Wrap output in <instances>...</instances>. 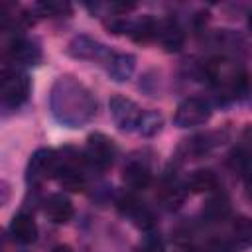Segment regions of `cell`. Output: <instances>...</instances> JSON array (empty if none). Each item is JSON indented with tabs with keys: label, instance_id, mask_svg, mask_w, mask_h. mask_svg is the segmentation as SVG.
I'll use <instances>...</instances> for the list:
<instances>
[{
	"label": "cell",
	"instance_id": "ac0fdd59",
	"mask_svg": "<svg viewBox=\"0 0 252 252\" xmlns=\"http://www.w3.org/2000/svg\"><path fill=\"white\" fill-rule=\"evenodd\" d=\"M159 199L169 207V209H177L183 199H185V191L177 181H165L159 189Z\"/></svg>",
	"mask_w": 252,
	"mask_h": 252
},
{
	"label": "cell",
	"instance_id": "7c38bea8",
	"mask_svg": "<svg viewBox=\"0 0 252 252\" xmlns=\"http://www.w3.org/2000/svg\"><path fill=\"white\" fill-rule=\"evenodd\" d=\"M122 179H124L126 187H130L132 191H142V189H146L150 185L152 171L142 161H130L122 171Z\"/></svg>",
	"mask_w": 252,
	"mask_h": 252
},
{
	"label": "cell",
	"instance_id": "cb8c5ba5",
	"mask_svg": "<svg viewBox=\"0 0 252 252\" xmlns=\"http://www.w3.org/2000/svg\"><path fill=\"white\" fill-rule=\"evenodd\" d=\"M138 252H163V242H161L159 236H156V234H148V236L140 242Z\"/></svg>",
	"mask_w": 252,
	"mask_h": 252
},
{
	"label": "cell",
	"instance_id": "8fae6325",
	"mask_svg": "<svg viewBox=\"0 0 252 252\" xmlns=\"http://www.w3.org/2000/svg\"><path fill=\"white\" fill-rule=\"evenodd\" d=\"M10 234L20 244L35 242V238H37V224H35L33 217L28 215V213H18L12 219V222H10Z\"/></svg>",
	"mask_w": 252,
	"mask_h": 252
},
{
	"label": "cell",
	"instance_id": "7a4b0ae2",
	"mask_svg": "<svg viewBox=\"0 0 252 252\" xmlns=\"http://www.w3.org/2000/svg\"><path fill=\"white\" fill-rule=\"evenodd\" d=\"M30 96V79L20 69L0 71V102L8 108L22 106Z\"/></svg>",
	"mask_w": 252,
	"mask_h": 252
},
{
	"label": "cell",
	"instance_id": "d6986e66",
	"mask_svg": "<svg viewBox=\"0 0 252 252\" xmlns=\"http://www.w3.org/2000/svg\"><path fill=\"white\" fill-rule=\"evenodd\" d=\"M161 124H163V118H161L159 112H156V110H144L136 130L142 136H154V134H158L161 130Z\"/></svg>",
	"mask_w": 252,
	"mask_h": 252
},
{
	"label": "cell",
	"instance_id": "ffe728a7",
	"mask_svg": "<svg viewBox=\"0 0 252 252\" xmlns=\"http://www.w3.org/2000/svg\"><path fill=\"white\" fill-rule=\"evenodd\" d=\"M215 144H217V140L213 138V134H199L185 142V150H187V156L199 158V156L207 154Z\"/></svg>",
	"mask_w": 252,
	"mask_h": 252
},
{
	"label": "cell",
	"instance_id": "e0dca14e",
	"mask_svg": "<svg viewBox=\"0 0 252 252\" xmlns=\"http://www.w3.org/2000/svg\"><path fill=\"white\" fill-rule=\"evenodd\" d=\"M156 32H158V22L150 16H144V18H140L128 26V33L136 41H150L156 37Z\"/></svg>",
	"mask_w": 252,
	"mask_h": 252
},
{
	"label": "cell",
	"instance_id": "52a82bcc",
	"mask_svg": "<svg viewBox=\"0 0 252 252\" xmlns=\"http://www.w3.org/2000/svg\"><path fill=\"white\" fill-rule=\"evenodd\" d=\"M118 209L122 215H126L136 226L140 228H152L154 226V213L134 195H122L118 199Z\"/></svg>",
	"mask_w": 252,
	"mask_h": 252
},
{
	"label": "cell",
	"instance_id": "2e32d148",
	"mask_svg": "<svg viewBox=\"0 0 252 252\" xmlns=\"http://www.w3.org/2000/svg\"><path fill=\"white\" fill-rule=\"evenodd\" d=\"M228 211H230V203H228L226 195L220 193V195L211 197V199L205 203V207H203V217H205L207 220H211V222H220V220L226 219Z\"/></svg>",
	"mask_w": 252,
	"mask_h": 252
},
{
	"label": "cell",
	"instance_id": "3957f363",
	"mask_svg": "<svg viewBox=\"0 0 252 252\" xmlns=\"http://www.w3.org/2000/svg\"><path fill=\"white\" fill-rule=\"evenodd\" d=\"M114 158H116V146L108 136L94 132L87 138L85 161H89L91 165H94L98 169H106L112 165Z\"/></svg>",
	"mask_w": 252,
	"mask_h": 252
},
{
	"label": "cell",
	"instance_id": "484cf974",
	"mask_svg": "<svg viewBox=\"0 0 252 252\" xmlns=\"http://www.w3.org/2000/svg\"><path fill=\"white\" fill-rule=\"evenodd\" d=\"M187 252H199V250H187Z\"/></svg>",
	"mask_w": 252,
	"mask_h": 252
},
{
	"label": "cell",
	"instance_id": "7402d4cb",
	"mask_svg": "<svg viewBox=\"0 0 252 252\" xmlns=\"http://www.w3.org/2000/svg\"><path fill=\"white\" fill-rule=\"evenodd\" d=\"M232 232H234L236 240L242 246H246L250 242V236H252V224H250L248 217H236L232 222Z\"/></svg>",
	"mask_w": 252,
	"mask_h": 252
},
{
	"label": "cell",
	"instance_id": "5bb4252c",
	"mask_svg": "<svg viewBox=\"0 0 252 252\" xmlns=\"http://www.w3.org/2000/svg\"><path fill=\"white\" fill-rule=\"evenodd\" d=\"M8 57L14 63H22V65H33L39 57L41 51L35 43H32L30 39H16L12 41V45L8 47Z\"/></svg>",
	"mask_w": 252,
	"mask_h": 252
},
{
	"label": "cell",
	"instance_id": "4fadbf2b",
	"mask_svg": "<svg viewBox=\"0 0 252 252\" xmlns=\"http://www.w3.org/2000/svg\"><path fill=\"white\" fill-rule=\"evenodd\" d=\"M106 67H108V73L114 81L118 83H124L130 79V75L134 73V67H136V57L130 55V53H112L110 59L106 61Z\"/></svg>",
	"mask_w": 252,
	"mask_h": 252
},
{
	"label": "cell",
	"instance_id": "9c48e42d",
	"mask_svg": "<svg viewBox=\"0 0 252 252\" xmlns=\"http://www.w3.org/2000/svg\"><path fill=\"white\" fill-rule=\"evenodd\" d=\"M43 211H45L47 219H49L51 222H55V224H65V222H69L71 217H73V213H75L71 199H69L67 195H63V193H53V195H49V197L45 199V203H43Z\"/></svg>",
	"mask_w": 252,
	"mask_h": 252
},
{
	"label": "cell",
	"instance_id": "6da1fadb",
	"mask_svg": "<svg viewBox=\"0 0 252 252\" xmlns=\"http://www.w3.org/2000/svg\"><path fill=\"white\" fill-rule=\"evenodd\" d=\"M49 106L55 120L67 128H81L96 112L93 93L71 75H63L53 83Z\"/></svg>",
	"mask_w": 252,
	"mask_h": 252
},
{
	"label": "cell",
	"instance_id": "30bf717a",
	"mask_svg": "<svg viewBox=\"0 0 252 252\" xmlns=\"http://www.w3.org/2000/svg\"><path fill=\"white\" fill-rule=\"evenodd\" d=\"M156 37L161 41V45L167 51H179L183 47V41H185V33H183L181 26L173 18H167L163 22H158Z\"/></svg>",
	"mask_w": 252,
	"mask_h": 252
},
{
	"label": "cell",
	"instance_id": "d4e9b609",
	"mask_svg": "<svg viewBox=\"0 0 252 252\" xmlns=\"http://www.w3.org/2000/svg\"><path fill=\"white\" fill-rule=\"evenodd\" d=\"M53 252H71V248L69 246H57Z\"/></svg>",
	"mask_w": 252,
	"mask_h": 252
},
{
	"label": "cell",
	"instance_id": "277c9868",
	"mask_svg": "<svg viewBox=\"0 0 252 252\" xmlns=\"http://www.w3.org/2000/svg\"><path fill=\"white\" fill-rule=\"evenodd\" d=\"M211 118V106L197 96H189L183 102H179V106L175 108L173 114V122L179 128H193V126H201Z\"/></svg>",
	"mask_w": 252,
	"mask_h": 252
},
{
	"label": "cell",
	"instance_id": "44dd1931",
	"mask_svg": "<svg viewBox=\"0 0 252 252\" xmlns=\"http://www.w3.org/2000/svg\"><path fill=\"white\" fill-rule=\"evenodd\" d=\"M35 10L39 12V16H49V18H55V16H63V14L71 12V6H69L67 2L47 0V2H37V4H35Z\"/></svg>",
	"mask_w": 252,
	"mask_h": 252
},
{
	"label": "cell",
	"instance_id": "9a60e30c",
	"mask_svg": "<svg viewBox=\"0 0 252 252\" xmlns=\"http://www.w3.org/2000/svg\"><path fill=\"white\" fill-rule=\"evenodd\" d=\"M219 187V177L213 169H195L187 179V189L193 193H211Z\"/></svg>",
	"mask_w": 252,
	"mask_h": 252
},
{
	"label": "cell",
	"instance_id": "603a6c76",
	"mask_svg": "<svg viewBox=\"0 0 252 252\" xmlns=\"http://www.w3.org/2000/svg\"><path fill=\"white\" fill-rule=\"evenodd\" d=\"M18 6L10 2H0V30H8L18 22Z\"/></svg>",
	"mask_w": 252,
	"mask_h": 252
},
{
	"label": "cell",
	"instance_id": "5b68a950",
	"mask_svg": "<svg viewBox=\"0 0 252 252\" xmlns=\"http://www.w3.org/2000/svg\"><path fill=\"white\" fill-rule=\"evenodd\" d=\"M108 106H110V116H112L114 124L120 130L130 132V130H136L138 128V122H140L144 110L134 100H130V98H126L122 94H114L110 98Z\"/></svg>",
	"mask_w": 252,
	"mask_h": 252
},
{
	"label": "cell",
	"instance_id": "ba28073f",
	"mask_svg": "<svg viewBox=\"0 0 252 252\" xmlns=\"http://www.w3.org/2000/svg\"><path fill=\"white\" fill-rule=\"evenodd\" d=\"M69 53L73 55V57H79V59H98V61H108L110 59V55H112V51H108L106 49V45H102V43H98L96 39H93V37H87V35H79V37H75L73 41H71V45H69Z\"/></svg>",
	"mask_w": 252,
	"mask_h": 252
},
{
	"label": "cell",
	"instance_id": "8992f818",
	"mask_svg": "<svg viewBox=\"0 0 252 252\" xmlns=\"http://www.w3.org/2000/svg\"><path fill=\"white\" fill-rule=\"evenodd\" d=\"M57 167V152L51 148H39L33 152L30 163H28V181L30 183H41L47 177H53Z\"/></svg>",
	"mask_w": 252,
	"mask_h": 252
}]
</instances>
